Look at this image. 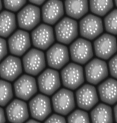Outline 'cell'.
Segmentation results:
<instances>
[{
  "instance_id": "obj_36",
  "label": "cell",
  "mask_w": 117,
  "mask_h": 123,
  "mask_svg": "<svg viewBox=\"0 0 117 123\" xmlns=\"http://www.w3.org/2000/svg\"><path fill=\"white\" fill-rule=\"evenodd\" d=\"M2 0H0V11L2 10Z\"/></svg>"
},
{
  "instance_id": "obj_21",
  "label": "cell",
  "mask_w": 117,
  "mask_h": 123,
  "mask_svg": "<svg viewBox=\"0 0 117 123\" xmlns=\"http://www.w3.org/2000/svg\"><path fill=\"white\" fill-rule=\"evenodd\" d=\"M66 14L72 19H79L88 12V0H65Z\"/></svg>"
},
{
  "instance_id": "obj_14",
  "label": "cell",
  "mask_w": 117,
  "mask_h": 123,
  "mask_svg": "<svg viewBox=\"0 0 117 123\" xmlns=\"http://www.w3.org/2000/svg\"><path fill=\"white\" fill-rule=\"evenodd\" d=\"M8 45L12 55L15 56H22L31 46L30 35L26 31H16L8 39Z\"/></svg>"
},
{
  "instance_id": "obj_11",
  "label": "cell",
  "mask_w": 117,
  "mask_h": 123,
  "mask_svg": "<svg viewBox=\"0 0 117 123\" xmlns=\"http://www.w3.org/2000/svg\"><path fill=\"white\" fill-rule=\"evenodd\" d=\"M94 50L96 55L100 59H109L117 52L116 38L108 33L99 36L94 42Z\"/></svg>"
},
{
  "instance_id": "obj_32",
  "label": "cell",
  "mask_w": 117,
  "mask_h": 123,
  "mask_svg": "<svg viewBox=\"0 0 117 123\" xmlns=\"http://www.w3.org/2000/svg\"><path fill=\"white\" fill-rule=\"evenodd\" d=\"M6 122V117L4 110L0 107V123H5Z\"/></svg>"
},
{
  "instance_id": "obj_13",
  "label": "cell",
  "mask_w": 117,
  "mask_h": 123,
  "mask_svg": "<svg viewBox=\"0 0 117 123\" xmlns=\"http://www.w3.org/2000/svg\"><path fill=\"white\" fill-rule=\"evenodd\" d=\"M14 92L18 98L28 101L37 92V85L35 78L29 74L19 77L14 85Z\"/></svg>"
},
{
  "instance_id": "obj_25",
  "label": "cell",
  "mask_w": 117,
  "mask_h": 123,
  "mask_svg": "<svg viewBox=\"0 0 117 123\" xmlns=\"http://www.w3.org/2000/svg\"><path fill=\"white\" fill-rule=\"evenodd\" d=\"M13 97L14 91L11 84L5 80H0V106L8 104Z\"/></svg>"
},
{
  "instance_id": "obj_1",
  "label": "cell",
  "mask_w": 117,
  "mask_h": 123,
  "mask_svg": "<svg viewBox=\"0 0 117 123\" xmlns=\"http://www.w3.org/2000/svg\"><path fill=\"white\" fill-rule=\"evenodd\" d=\"M54 31L55 37L58 42L63 45H69L78 37V24L72 18L65 17L58 21Z\"/></svg>"
},
{
  "instance_id": "obj_33",
  "label": "cell",
  "mask_w": 117,
  "mask_h": 123,
  "mask_svg": "<svg viewBox=\"0 0 117 123\" xmlns=\"http://www.w3.org/2000/svg\"><path fill=\"white\" fill-rule=\"evenodd\" d=\"M29 2L33 4L34 5H42L47 0H29Z\"/></svg>"
},
{
  "instance_id": "obj_35",
  "label": "cell",
  "mask_w": 117,
  "mask_h": 123,
  "mask_svg": "<svg viewBox=\"0 0 117 123\" xmlns=\"http://www.w3.org/2000/svg\"><path fill=\"white\" fill-rule=\"evenodd\" d=\"M25 123H40L38 122V121H36V120H29Z\"/></svg>"
},
{
  "instance_id": "obj_16",
  "label": "cell",
  "mask_w": 117,
  "mask_h": 123,
  "mask_svg": "<svg viewBox=\"0 0 117 123\" xmlns=\"http://www.w3.org/2000/svg\"><path fill=\"white\" fill-rule=\"evenodd\" d=\"M22 72L23 66L21 60L15 56H8L0 63V77L6 81L15 80Z\"/></svg>"
},
{
  "instance_id": "obj_3",
  "label": "cell",
  "mask_w": 117,
  "mask_h": 123,
  "mask_svg": "<svg viewBox=\"0 0 117 123\" xmlns=\"http://www.w3.org/2000/svg\"><path fill=\"white\" fill-rule=\"evenodd\" d=\"M22 64L27 74L30 76L38 75L43 71L46 66L44 53L38 49H30L23 57Z\"/></svg>"
},
{
  "instance_id": "obj_22",
  "label": "cell",
  "mask_w": 117,
  "mask_h": 123,
  "mask_svg": "<svg viewBox=\"0 0 117 123\" xmlns=\"http://www.w3.org/2000/svg\"><path fill=\"white\" fill-rule=\"evenodd\" d=\"M16 26V18L14 13L9 11L0 12V37H9L14 32Z\"/></svg>"
},
{
  "instance_id": "obj_10",
  "label": "cell",
  "mask_w": 117,
  "mask_h": 123,
  "mask_svg": "<svg viewBox=\"0 0 117 123\" xmlns=\"http://www.w3.org/2000/svg\"><path fill=\"white\" fill-rule=\"evenodd\" d=\"M37 83L41 93L46 96H51L60 88V76L55 69H47L38 77Z\"/></svg>"
},
{
  "instance_id": "obj_30",
  "label": "cell",
  "mask_w": 117,
  "mask_h": 123,
  "mask_svg": "<svg viewBox=\"0 0 117 123\" xmlns=\"http://www.w3.org/2000/svg\"><path fill=\"white\" fill-rule=\"evenodd\" d=\"M7 54V43L4 39L0 37V62L6 57Z\"/></svg>"
},
{
  "instance_id": "obj_26",
  "label": "cell",
  "mask_w": 117,
  "mask_h": 123,
  "mask_svg": "<svg viewBox=\"0 0 117 123\" xmlns=\"http://www.w3.org/2000/svg\"><path fill=\"white\" fill-rule=\"evenodd\" d=\"M117 11L114 10L108 13L104 18V26L106 31L110 34L116 35L117 33Z\"/></svg>"
},
{
  "instance_id": "obj_9",
  "label": "cell",
  "mask_w": 117,
  "mask_h": 123,
  "mask_svg": "<svg viewBox=\"0 0 117 123\" xmlns=\"http://www.w3.org/2000/svg\"><path fill=\"white\" fill-rule=\"evenodd\" d=\"M33 46L40 50H47L55 42L54 29L46 24H42L37 26L31 33Z\"/></svg>"
},
{
  "instance_id": "obj_7",
  "label": "cell",
  "mask_w": 117,
  "mask_h": 123,
  "mask_svg": "<svg viewBox=\"0 0 117 123\" xmlns=\"http://www.w3.org/2000/svg\"><path fill=\"white\" fill-rule=\"evenodd\" d=\"M85 71L86 80L94 85H98L104 80L109 73L107 63L98 58L89 61L85 66Z\"/></svg>"
},
{
  "instance_id": "obj_29",
  "label": "cell",
  "mask_w": 117,
  "mask_h": 123,
  "mask_svg": "<svg viewBox=\"0 0 117 123\" xmlns=\"http://www.w3.org/2000/svg\"><path fill=\"white\" fill-rule=\"evenodd\" d=\"M117 56L115 55L111 57L110 61H109L108 68L110 71V74L114 78L117 79Z\"/></svg>"
},
{
  "instance_id": "obj_15",
  "label": "cell",
  "mask_w": 117,
  "mask_h": 123,
  "mask_svg": "<svg viewBox=\"0 0 117 123\" xmlns=\"http://www.w3.org/2000/svg\"><path fill=\"white\" fill-rule=\"evenodd\" d=\"M29 110L33 118L43 121L52 112L51 100L46 95L38 94L30 100Z\"/></svg>"
},
{
  "instance_id": "obj_6",
  "label": "cell",
  "mask_w": 117,
  "mask_h": 123,
  "mask_svg": "<svg viewBox=\"0 0 117 123\" xmlns=\"http://www.w3.org/2000/svg\"><path fill=\"white\" fill-rule=\"evenodd\" d=\"M80 34L87 40H94L98 38L104 31L102 19L98 16L88 14L79 22Z\"/></svg>"
},
{
  "instance_id": "obj_4",
  "label": "cell",
  "mask_w": 117,
  "mask_h": 123,
  "mask_svg": "<svg viewBox=\"0 0 117 123\" xmlns=\"http://www.w3.org/2000/svg\"><path fill=\"white\" fill-rule=\"evenodd\" d=\"M52 104L57 113L62 116L69 114L76 106L74 93L67 89H60L55 92L52 97Z\"/></svg>"
},
{
  "instance_id": "obj_31",
  "label": "cell",
  "mask_w": 117,
  "mask_h": 123,
  "mask_svg": "<svg viewBox=\"0 0 117 123\" xmlns=\"http://www.w3.org/2000/svg\"><path fill=\"white\" fill-rule=\"evenodd\" d=\"M44 123H66L65 118L62 116L54 114L45 121Z\"/></svg>"
},
{
  "instance_id": "obj_12",
  "label": "cell",
  "mask_w": 117,
  "mask_h": 123,
  "mask_svg": "<svg viewBox=\"0 0 117 123\" xmlns=\"http://www.w3.org/2000/svg\"><path fill=\"white\" fill-rule=\"evenodd\" d=\"M48 65L52 69L59 70L69 61V52L65 45L55 43L49 48L46 53Z\"/></svg>"
},
{
  "instance_id": "obj_20",
  "label": "cell",
  "mask_w": 117,
  "mask_h": 123,
  "mask_svg": "<svg viewBox=\"0 0 117 123\" xmlns=\"http://www.w3.org/2000/svg\"><path fill=\"white\" fill-rule=\"evenodd\" d=\"M117 82L110 78L102 82L98 87V92L101 100L108 105H114L117 101Z\"/></svg>"
},
{
  "instance_id": "obj_23",
  "label": "cell",
  "mask_w": 117,
  "mask_h": 123,
  "mask_svg": "<svg viewBox=\"0 0 117 123\" xmlns=\"http://www.w3.org/2000/svg\"><path fill=\"white\" fill-rule=\"evenodd\" d=\"M92 123H113L112 110L108 104L100 103L95 107L90 113Z\"/></svg>"
},
{
  "instance_id": "obj_34",
  "label": "cell",
  "mask_w": 117,
  "mask_h": 123,
  "mask_svg": "<svg viewBox=\"0 0 117 123\" xmlns=\"http://www.w3.org/2000/svg\"><path fill=\"white\" fill-rule=\"evenodd\" d=\"M117 105H115V107H114V118H115V123L117 122Z\"/></svg>"
},
{
  "instance_id": "obj_17",
  "label": "cell",
  "mask_w": 117,
  "mask_h": 123,
  "mask_svg": "<svg viewBox=\"0 0 117 123\" xmlns=\"http://www.w3.org/2000/svg\"><path fill=\"white\" fill-rule=\"evenodd\" d=\"M76 100L80 109L86 111L90 110L98 102L96 89L89 84L82 86L76 92Z\"/></svg>"
},
{
  "instance_id": "obj_8",
  "label": "cell",
  "mask_w": 117,
  "mask_h": 123,
  "mask_svg": "<svg viewBox=\"0 0 117 123\" xmlns=\"http://www.w3.org/2000/svg\"><path fill=\"white\" fill-rule=\"evenodd\" d=\"M40 21V9L34 5H26L17 15L18 25L24 31H31L35 28Z\"/></svg>"
},
{
  "instance_id": "obj_28",
  "label": "cell",
  "mask_w": 117,
  "mask_h": 123,
  "mask_svg": "<svg viewBox=\"0 0 117 123\" xmlns=\"http://www.w3.org/2000/svg\"><path fill=\"white\" fill-rule=\"evenodd\" d=\"M27 0H3L4 5L6 10L12 12H17L26 4Z\"/></svg>"
},
{
  "instance_id": "obj_5",
  "label": "cell",
  "mask_w": 117,
  "mask_h": 123,
  "mask_svg": "<svg viewBox=\"0 0 117 123\" xmlns=\"http://www.w3.org/2000/svg\"><path fill=\"white\" fill-rule=\"evenodd\" d=\"M69 52L71 59L79 65L88 63L94 55L92 44L84 38H79L74 41L69 47Z\"/></svg>"
},
{
  "instance_id": "obj_27",
  "label": "cell",
  "mask_w": 117,
  "mask_h": 123,
  "mask_svg": "<svg viewBox=\"0 0 117 123\" xmlns=\"http://www.w3.org/2000/svg\"><path fill=\"white\" fill-rule=\"evenodd\" d=\"M68 123H90L88 113L82 110H76L68 117Z\"/></svg>"
},
{
  "instance_id": "obj_24",
  "label": "cell",
  "mask_w": 117,
  "mask_h": 123,
  "mask_svg": "<svg viewBox=\"0 0 117 123\" xmlns=\"http://www.w3.org/2000/svg\"><path fill=\"white\" fill-rule=\"evenodd\" d=\"M90 9L96 15L103 17L110 12L114 7L113 0H90Z\"/></svg>"
},
{
  "instance_id": "obj_2",
  "label": "cell",
  "mask_w": 117,
  "mask_h": 123,
  "mask_svg": "<svg viewBox=\"0 0 117 123\" xmlns=\"http://www.w3.org/2000/svg\"><path fill=\"white\" fill-rule=\"evenodd\" d=\"M61 77L64 86L69 90L78 89L85 81L83 68L75 63H70L64 67Z\"/></svg>"
},
{
  "instance_id": "obj_37",
  "label": "cell",
  "mask_w": 117,
  "mask_h": 123,
  "mask_svg": "<svg viewBox=\"0 0 117 123\" xmlns=\"http://www.w3.org/2000/svg\"><path fill=\"white\" fill-rule=\"evenodd\" d=\"M113 1H114V2H115V5H117V0H113Z\"/></svg>"
},
{
  "instance_id": "obj_18",
  "label": "cell",
  "mask_w": 117,
  "mask_h": 123,
  "mask_svg": "<svg viewBox=\"0 0 117 123\" xmlns=\"http://www.w3.org/2000/svg\"><path fill=\"white\" fill-rule=\"evenodd\" d=\"M64 15V6L60 0H48L42 6V15L47 25H54Z\"/></svg>"
},
{
  "instance_id": "obj_19",
  "label": "cell",
  "mask_w": 117,
  "mask_h": 123,
  "mask_svg": "<svg viewBox=\"0 0 117 123\" xmlns=\"http://www.w3.org/2000/svg\"><path fill=\"white\" fill-rule=\"evenodd\" d=\"M6 114L11 123H24L29 117L27 104L19 99H15L6 108Z\"/></svg>"
}]
</instances>
